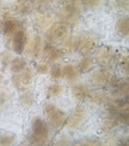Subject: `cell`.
I'll return each instance as SVG.
<instances>
[{
  "label": "cell",
  "instance_id": "1",
  "mask_svg": "<svg viewBox=\"0 0 129 146\" xmlns=\"http://www.w3.org/2000/svg\"><path fill=\"white\" fill-rule=\"evenodd\" d=\"M50 136V130L45 121L37 118L32 127V142L33 144H46Z\"/></svg>",
  "mask_w": 129,
  "mask_h": 146
},
{
  "label": "cell",
  "instance_id": "2",
  "mask_svg": "<svg viewBox=\"0 0 129 146\" xmlns=\"http://www.w3.org/2000/svg\"><path fill=\"white\" fill-rule=\"evenodd\" d=\"M46 114L50 118L52 125L54 128H60L64 125V121L66 119V115L62 113V110H59L56 106L54 105H46Z\"/></svg>",
  "mask_w": 129,
  "mask_h": 146
},
{
  "label": "cell",
  "instance_id": "3",
  "mask_svg": "<svg viewBox=\"0 0 129 146\" xmlns=\"http://www.w3.org/2000/svg\"><path fill=\"white\" fill-rule=\"evenodd\" d=\"M96 44H97V41L95 38L90 36H84L79 39L77 49H79V51L83 54H87L90 51H93Z\"/></svg>",
  "mask_w": 129,
  "mask_h": 146
},
{
  "label": "cell",
  "instance_id": "4",
  "mask_svg": "<svg viewBox=\"0 0 129 146\" xmlns=\"http://www.w3.org/2000/svg\"><path fill=\"white\" fill-rule=\"evenodd\" d=\"M68 26L66 24H64V23H57L55 24L54 26L52 27V31H51V38L53 41H59V40H62V38H65V37L68 35Z\"/></svg>",
  "mask_w": 129,
  "mask_h": 146
},
{
  "label": "cell",
  "instance_id": "5",
  "mask_svg": "<svg viewBox=\"0 0 129 146\" xmlns=\"http://www.w3.org/2000/svg\"><path fill=\"white\" fill-rule=\"evenodd\" d=\"M25 40H26V36L24 31H16L15 34H14V37H13V41H12V44H13V49L16 53L21 54L25 48Z\"/></svg>",
  "mask_w": 129,
  "mask_h": 146
},
{
  "label": "cell",
  "instance_id": "6",
  "mask_svg": "<svg viewBox=\"0 0 129 146\" xmlns=\"http://www.w3.org/2000/svg\"><path fill=\"white\" fill-rule=\"evenodd\" d=\"M113 78V75L112 73L108 70V69H101V70H98L96 72L95 75L93 76V81L98 86H101V84H108L110 82Z\"/></svg>",
  "mask_w": 129,
  "mask_h": 146
},
{
  "label": "cell",
  "instance_id": "7",
  "mask_svg": "<svg viewBox=\"0 0 129 146\" xmlns=\"http://www.w3.org/2000/svg\"><path fill=\"white\" fill-rule=\"evenodd\" d=\"M42 48V40L40 37H35L28 44L27 48V53L31 58H36L37 55L40 53Z\"/></svg>",
  "mask_w": 129,
  "mask_h": 146
},
{
  "label": "cell",
  "instance_id": "8",
  "mask_svg": "<svg viewBox=\"0 0 129 146\" xmlns=\"http://www.w3.org/2000/svg\"><path fill=\"white\" fill-rule=\"evenodd\" d=\"M85 119H86V113L82 110H79L72 115L68 125L70 128H77L85 121Z\"/></svg>",
  "mask_w": 129,
  "mask_h": 146
},
{
  "label": "cell",
  "instance_id": "9",
  "mask_svg": "<svg viewBox=\"0 0 129 146\" xmlns=\"http://www.w3.org/2000/svg\"><path fill=\"white\" fill-rule=\"evenodd\" d=\"M116 29H117V33L119 35H120L122 37H128L129 34V19L126 16V17H123L120 19L116 25Z\"/></svg>",
  "mask_w": 129,
  "mask_h": 146
},
{
  "label": "cell",
  "instance_id": "10",
  "mask_svg": "<svg viewBox=\"0 0 129 146\" xmlns=\"http://www.w3.org/2000/svg\"><path fill=\"white\" fill-rule=\"evenodd\" d=\"M97 60L102 66H110L113 61V55L111 52H109L108 50H102L98 53Z\"/></svg>",
  "mask_w": 129,
  "mask_h": 146
},
{
  "label": "cell",
  "instance_id": "11",
  "mask_svg": "<svg viewBox=\"0 0 129 146\" xmlns=\"http://www.w3.org/2000/svg\"><path fill=\"white\" fill-rule=\"evenodd\" d=\"M88 93H89V89L84 84H79L73 88V94L79 101H83L86 99Z\"/></svg>",
  "mask_w": 129,
  "mask_h": 146
},
{
  "label": "cell",
  "instance_id": "12",
  "mask_svg": "<svg viewBox=\"0 0 129 146\" xmlns=\"http://www.w3.org/2000/svg\"><path fill=\"white\" fill-rule=\"evenodd\" d=\"M26 66V62L25 60H23V58H16L14 60L12 64H11V70L13 72V73L15 74H18L21 73L22 70L25 68Z\"/></svg>",
  "mask_w": 129,
  "mask_h": 146
},
{
  "label": "cell",
  "instance_id": "13",
  "mask_svg": "<svg viewBox=\"0 0 129 146\" xmlns=\"http://www.w3.org/2000/svg\"><path fill=\"white\" fill-rule=\"evenodd\" d=\"M10 103V94L5 90H0V111L5 110Z\"/></svg>",
  "mask_w": 129,
  "mask_h": 146
},
{
  "label": "cell",
  "instance_id": "14",
  "mask_svg": "<svg viewBox=\"0 0 129 146\" xmlns=\"http://www.w3.org/2000/svg\"><path fill=\"white\" fill-rule=\"evenodd\" d=\"M62 74L69 80H74L77 77V75H79L77 70L73 66H66V67L64 68V70H62Z\"/></svg>",
  "mask_w": 129,
  "mask_h": 146
},
{
  "label": "cell",
  "instance_id": "15",
  "mask_svg": "<svg viewBox=\"0 0 129 146\" xmlns=\"http://www.w3.org/2000/svg\"><path fill=\"white\" fill-rule=\"evenodd\" d=\"M16 141V137L12 133H5L0 135V145H12Z\"/></svg>",
  "mask_w": 129,
  "mask_h": 146
},
{
  "label": "cell",
  "instance_id": "16",
  "mask_svg": "<svg viewBox=\"0 0 129 146\" xmlns=\"http://www.w3.org/2000/svg\"><path fill=\"white\" fill-rule=\"evenodd\" d=\"M16 26H17V24H16L15 21H13V20L7 21L5 23V25H3V31H5V35H11L16 29Z\"/></svg>",
  "mask_w": 129,
  "mask_h": 146
},
{
  "label": "cell",
  "instance_id": "17",
  "mask_svg": "<svg viewBox=\"0 0 129 146\" xmlns=\"http://www.w3.org/2000/svg\"><path fill=\"white\" fill-rule=\"evenodd\" d=\"M94 65V60L89 56H86V58H83V61L80 63V68L82 72H86L89 68L92 67Z\"/></svg>",
  "mask_w": 129,
  "mask_h": 146
},
{
  "label": "cell",
  "instance_id": "18",
  "mask_svg": "<svg viewBox=\"0 0 129 146\" xmlns=\"http://www.w3.org/2000/svg\"><path fill=\"white\" fill-rule=\"evenodd\" d=\"M62 90H64V88H62V86L53 84L48 89V94H50V96H58V95H60L62 93Z\"/></svg>",
  "mask_w": 129,
  "mask_h": 146
},
{
  "label": "cell",
  "instance_id": "19",
  "mask_svg": "<svg viewBox=\"0 0 129 146\" xmlns=\"http://www.w3.org/2000/svg\"><path fill=\"white\" fill-rule=\"evenodd\" d=\"M22 81L25 86H28V84H31V81H32V73H31V70L29 68H27L24 72L23 76H22Z\"/></svg>",
  "mask_w": 129,
  "mask_h": 146
},
{
  "label": "cell",
  "instance_id": "20",
  "mask_svg": "<svg viewBox=\"0 0 129 146\" xmlns=\"http://www.w3.org/2000/svg\"><path fill=\"white\" fill-rule=\"evenodd\" d=\"M62 56V51L58 50V49H54V50H52L51 54H50V58H51V61H53V62L58 61Z\"/></svg>",
  "mask_w": 129,
  "mask_h": 146
},
{
  "label": "cell",
  "instance_id": "21",
  "mask_svg": "<svg viewBox=\"0 0 129 146\" xmlns=\"http://www.w3.org/2000/svg\"><path fill=\"white\" fill-rule=\"evenodd\" d=\"M62 76V69L59 66H55L52 68V77L55 79L60 78Z\"/></svg>",
  "mask_w": 129,
  "mask_h": 146
},
{
  "label": "cell",
  "instance_id": "22",
  "mask_svg": "<svg viewBox=\"0 0 129 146\" xmlns=\"http://www.w3.org/2000/svg\"><path fill=\"white\" fill-rule=\"evenodd\" d=\"M77 41H79V39L77 38H72V39H70L68 43L66 44V48H68L70 51H73L74 49H77Z\"/></svg>",
  "mask_w": 129,
  "mask_h": 146
},
{
  "label": "cell",
  "instance_id": "23",
  "mask_svg": "<svg viewBox=\"0 0 129 146\" xmlns=\"http://www.w3.org/2000/svg\"><path fill=\"white\" fill-rule=\"evenodd\" d=\"M30 3L29 2H23L21 5H20V9H18V11L21 12V13H23V14H25V13H28L29 11H30Z\"/></svg>",
  "mask_w": 129,
  "mask_h": 146
},
{
  "label": "cell",
  "instance_id": "24",
  "mask_svg": "<svg viewBox=\"0 0 129 146\" xmlns=\"http://www.w3.org/2000/svg\"><path fill=\"white\" fill-rule=\"evenodd\" d=\"M104 99H105V96L103 94H94L93 96H92V100H93L95 103H97V104L102 103L103 101H104Z\"/></svg>",
  "mask_w": 129,
  "mask_h": 146
},
{
  "label": "cell",
  "instance_id": "25",
  "mask_svg": "<svg viewBox=\"0 0 129 146\" xmlns=\"http://www.w3.org/2000/svg\"><path fill=\"white\" fill-rule=\"evenodd\" d=\"M48 70H50V66L47 65L46 63H44V64H41V65L39 66V69H38L39 74H46Z\"/></svg>",
  "mask_w": 129,
  "mask_h": 146
},
{
  "label": "cell",
  "instance_id": "26",
  "mask_svg": "<svg viewBox=\"0 0 129 146\" xmlns=\"http://www.w3.org/2000/svg\"><path fill=\"white\" fill-rule=\"evenodd\" d=\"M85 5H87V7L90 8H98L99 5L102 3V1H85Z\"/></svg>",
  "mask_w": 129,
  "mask_h": 146
}]
</instances>
